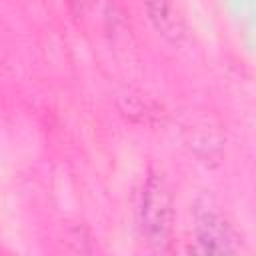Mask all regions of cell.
Masks as SVG:
<instances>
[{
	"instance_id": "obj_1",
	"label": "cell",
	"mask_w": 256,
	"mask_h": 256,
	"mask_svg": "<svg viewBox=\"0 0 256 256\" xmlns=\"http://www.w3.org/2000/svg\"><path fill=\"white\" fill-rule=\"evenodd\" d=\"M136 224L148 246L154 250H164L170 242L172 222H174V204L172 194L164 178L150 170L138 192H136Z\"/></svg>"
},
{
	"instance_id": "obj_2",
	"label": "cell",
	"mask_w": 256,
	"mask_h": 256,
	"mask_svg": "<svg viewBox=\"0 0 256 256\" xmlns=\"http://www.w3.org/2000/svg\"><path fill=\"white\" fill-rule=\"evenodd\" d=\"M196 242L208 254L240 252V236L234 226L214 210H202L196 218Z\"/></svg>"
},
{
	"instance_id": "obj_3",
	"label": "cell",
	"mask_w": 256,
	"mask_h": 256,
	"mask_svg": "<svg viewBox=\"0 0 256 256\" xmlns=\"http://www.w3.org/2000/svg\"><path fill=\"white\" fill-rule=\"evenodd\" d=\"M148 14L154 22V26L164 34L166 38H180L184 34V22L182 14L178 10L176 0H144Z\"/></svg>"
},
{
	"instance_id": "obj_4",
	"label": "cell",
	"mask_w": 256,
	"mask_h": 256,
	"mask_svg": "<svg viewBox=\"0 0 256 256\" xmlns=\"http://www.w3.org/2000/svg\"><path fill=\"white\" fill-rule=\"evenodd\" d=\"M66 2H68V4H70V6L74 8V10L82 12V10H84V8L88 6V2H90V0H66Z\"/></svg>"
}]
</instances>
